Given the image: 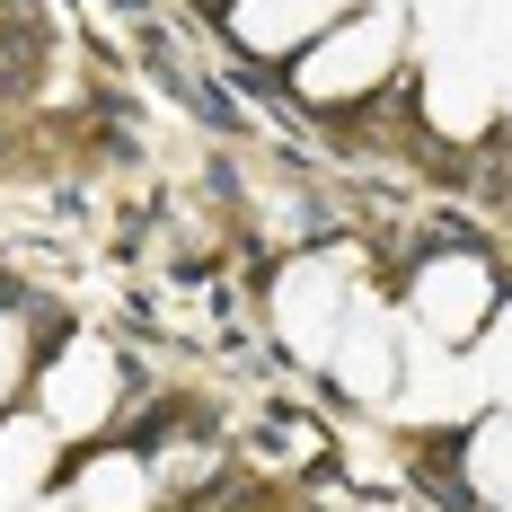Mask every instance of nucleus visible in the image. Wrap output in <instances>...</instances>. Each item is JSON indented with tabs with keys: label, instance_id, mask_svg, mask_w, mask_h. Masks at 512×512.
<instances>
[{
	"label": "nucleus",
	"instance_id": "obj_6",
	"mask_svg": "<svg viewBox=\"0 0 512 512\" xmlns=\"http://www.w3.org/2000/svg\"><path fill=\"white\" fill-rule=\"evenodd\" d=\"M336 18H354V0H230V36L265 62H301Z\"/></svg>",
	"mask_w": 512,
	"mask_h": 512
},
{
	"label": "nucleus",
	"instance_id": "obj_1",
	"mask_svg": "<svg viewBox=\"0 0 512 512\" xmlns=\"http://www.w3.org/2000/svg\"><path fill=\"white\" fill-rule=\"evenodd\" d=\"M398 45H407V18H398V9H354V18H336V27L292 62V89H301L309 106H354V98H371V89L398 71Z\"/></svg>",
	"mask_w": 512,
	"mask_h": 512
},
{
	"label": "nucleus",
	"instance_id": "obj_11",
	"mask_svg": "<svg viewBox=\"0 0 512 512\" xmlns=\"http://www.w3.org/2000/svg\"><path fill=\"white\" fill-rule=\"evenodd\" d=\"M477 371H486V389H512V301L486 318V345H477Z\"/></svg>",
	"mask_w": 512,
	"mask_h": 512
},
{
	"label": "nucleus",
	"instance_id": "obj_5",
	"mask_svg": "<svg viewBox=\"0 0 512 512\" xmlns=\"http://www.w3.org/2000/svg\"><path fill=\"white\" fill-rule=\"evenodd\" d=\"M327 371H336V389H345L354 407H389V398L407 389V345H398V318H389L380 301H354V318H345V336H336Z\"/></svg>",
	"mask_w": 512,
	"mask_h": 512
},
{
	"label": "nucleus",
	"instance_id": "obj_3",
	"mask_svg": "<svg viewBox=\"0 0 512 512\" xmlns=\"http://www.w3.org/2000/svg\"><path fill=\"white\" fill-rule=\"evenodd\" d=\"M504 309V283H495V265L477 248H442L415 265L407 283V318L424 345H442V354H460V345H477L486 336V318Z\"/></svg>",
	"mask_w": 512,
	"mask_h": 512
},
{
	"label": "nucleus",
	"instance_id": "obj_9",
	"mask_svg": "<svg viewBox=\"0 0 512 512\" xmlns=\"http://www.w3.org/2000/svg\"><path fill=\"white\" fill-rule=\"evenodd\" d=\"M424 115H433L442 133L477 142V133H486V80H477L468 62H442V71H433V89H424Z\"/></svg>",
	"mask_w": 512,
	"mask_h": 512
},
{
	"label": "nucleus",
	"instance_id": "obj_4",
	"mask_svg": "<svg viewBox=\"0 0 512 512\" xmlns=\"http://www.w3.org/2000/svg\"><path fill=\"white\" fill-rule=\"evenodd\" d=\"M36 415H53V433H62V442L106 433V424L124 415V362H115V345L71 336V345L45 362V380H36Z\"/></svg>",
	"mask_w": 512,
	"mask_h": 512
},
{
	"label": "nucleus",
	"instance_id": "obj_12",
	"mask_svg": "<svg viewBox=\"0 0 512 512\" xmlns=\"http://www.w3.org/2000/svg\"><path fill=\"white\" fill-rule=\"evenodd\" d=\"M18 371H27V318L0 301V398L18 389Z\"/></svg>",
	"mask_w": 512,
	"mask_h": 512
},
{
	"label": "nucleus",
	"instance_id": "obj_2",
	"mask_svg": "<svg viewBox=\"0 0 512 512\" xmlns=\"http://www.w3.org/2000/svg\"><path fill=\"white\" fill-rule=\"evenodd\" d=\"M362 283H354V256L327 248V256H292L283 274H274V292H265V318H274V336L292 345L301 362H327L336 354V336H345V318H354Z\"/></svg>",
	"mask_w": 512,
	"mask_h": 512
},
{
	"label": "nucleus",
	"instance_id": "obj_10",
	"mask_svg": "<svg viewBox=\"0 0 512 512\" xmlns=\"http://www.w3.org/2000/svg\"><path fill=\"white\" fill-rule=\"evenodd\" d=\"M468 486L495 512H512V415H486V424L468 433Z\"/></svg>",
	"mask_w": 512,
	"mask_h": 512
},
{
	"label": "nucleus",
	"instance_id": "obj_13",
	"mask_svg": "<svg viewBox=\"0 0 512 512\" xmlns=\"http://www.w3.org/2000/svg\"><path fill=\"white\" fill-rule=\"evenodd\" d=\"M18 512H71V504H62V495H36V504H18Z\"/></svg>",
	"mask_w": 512,
	"mask_h": 512
},
{
	"label": "nucleus",
	"instance_id": "obj_7",
	"mask_svg": "<svg viewBox=\"0 0 512 512\" xmlns=\"http://www.w3.org/2000/svg\"><path fill=\"white\" fill-rule=\"evenodd\" d=\"M62 451H71V442L53 433V415L9 407V415H0V504H36V495H53Z\"/></svg>",
	"mask_w": 512,
	"mask_h": 512
},
{
	"label": "nucleus",
	"instance_id": "obj_8",
	"mask_svg": "<svg viewBox=\"0 0 512 512\" xmlns=\"http://www.w3.org/2000/svg\"><path fill=\"white\" fill-rule=\"evenodd\" d=\"M62 504L71 512H159V468L142 451H89V460L71 468V486H62Z\"/></svg>",
	"mask_w": 512,
	"mask_h": 512
}]
</instances>
